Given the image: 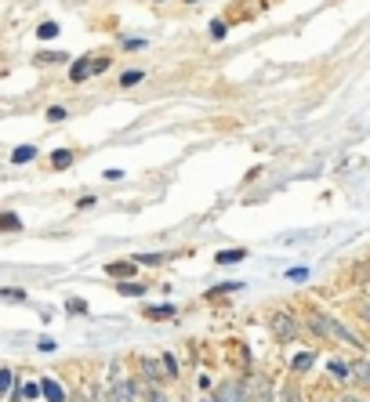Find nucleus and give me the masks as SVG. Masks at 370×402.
Listing matches in <instances>:
<instances>
[{
    "instance_id": "obj_32",
    "label": "nucleus",
    "mask_w": 370,
    "mask_h": 402,
    "mask_svg": "<svg viewBox=\"0 0 370 402\" xmlns=\"http://www.w3.org/2000/svg\"><path fill=\"white\" fill-rule=\"evenodd\" d=\"M37 348H40V351H55V348H58V341H55V337H47V333H44L40 341H37Z\"/></svg>"
},
{
    "instance_id": "obj_12",
    "label": "nucleus",
    "mask_w": 370,
    "mask_h": 402,
    "mask_svg": "<svg viewBox=\"0 0 370 402\" xmlns=\"http://www.w3.org/2000/svg\"><path fill=\"white\" fill-rule=\"evenodd\" d=\"M276 402H305V395H301V388L294 381H287L283 388H280V395H276Z\"/></svg>"
},
{
    "instance_id": "obj_15",
    "label": "nucleus",
    "mask_w": 370,
    "mask_h": 402,
    "mask_svg": "<svg viewBox=\"0 0 370 402\" xmlns=\"http://www.w3.org/2000/svg\"><path fill=\"white\" fill-rule=\"evenodd\" d=\"M327 369H330V377H334V381H348V377H352V366H348L345 359H330Z\"/></svg>"
},
{
    "instance_id": "obj_20",
    "label": "nucleus",
    "mask_w": 370,
    "mask_h": 402,
    "mask_svg": "<svg viewBox=\"0 0 370 402\" xmlns=\"http://www.w3.org/2000/svg\"><path fill=\"white\" fill-rule=\"evenodd\" d=\"M22 229V218L15 214V211H4L0 214V232H19Z\"/></svg>"
},
{
    "instance_id": "obj_7",
    "label": "nucleus",
    "mask_w": 370,
    "mask_h": 402,
    "mask_svg": "<svg viewBox=\"0 0 370 402\" xmlns=\"http://www.w3.org/2000/svg\"><path fill=\"white\" fill-rule=\"evenodd\" d=\"M87 76H94L91 73V58H76L73 66H69V84H84Z\"/></svg>"
},
{
    "instance_id": "obj_8",
    "label": "nucleus",
    "mask_w": 370,
    "mask_h": 402,
    "mask_svg": "<svg viewBox=\"0 0 370 402\" xmlns=\"http://www.w3.org/2000/svg\"><path fill=\"white\" fill-rule=\"evenodd\" d=\"M352 381H356L363 392H370V359H360V362H352Z\"/></svg>"
},
{
    "instance_id": "obj_14",
    "label": "nucleus",
    "mask_w": 370,
    "mask_h": 402,
    "mask_svg": "<svg viewBox=\"0 0 370 402\" xmlns=\"http://www.w3.org/2000/svg\"><path fill=\"white\" fill-rule=\"evenodd\" d=\"M73 159H76L73 149H55V152H51V167H55V171H66V167H73Z\"/></svg>"
},
{
    "instance_id": "obj_3",
    "label": "nucleus",
    "mask_w": 370,
    "mask_h": 402,
    "mask_svg": "<svg viewBox=\"0 0 370 402\" xmlns=\"http://www.w3.org/2000/svg\"><path fill=\"white\" fill-rule=\"evenodd\" d=\"M269 326H272V333H276L280 341H294V337H298V323H294L291 312H272Z\"/></svg>"
},
{
    "instance_id": "obj_19",
    "label": "nucleus",
    "mask_w": 370,
    "mask_h": 402,
    "mask_svg": "<svg viewBox=\"0 0 370 402\" xmlns=\"http://www.w3.org/2000/svg\"><path fill=\"white\" fill-rule=\"evenodd\" d=\"M142 402H171V399L160 384H146V388H142Z\"/></svg>"
},
{
    "instance_id": "obj_30",
    "label": "nucleus",
    "mask_w": 370,
    "mask_h": 402,
    "mask_svg": "<svg viewBox=\"0 0 370 402\" xmlns=\"http://www.w3.org/2000/svg\"><path fill=\"white\" fill-rule=\"evenodd\" d=\"M164 257L160 254H135V265H160Z\"/></svg>"
},
{
    "instance_id": "obj_24",
    "label": "nucleus",
    "mask_w": 370,
    "mask_h": 402,
    "mask_svg": "<svg viewBox=\"0 0 370 402\" xmlns=\"http://www.w3.org/2000/svg\"><path fill=\"white\" fill-rule=\"evenodd\" d=\"M142 80H146L142 69H127V73H120V87H138Z\"/></svg>"
},
{
    "instance_id": "obj_37",
    "label": "nucleus",
    "mask_w": 370,
    "mask_h": 402,
    "mask_svg": "<svg viewBox=\"0 0 370 402\" xmlns=\"http://www.w3.org/2000/svg\"><path fill=\"white\" fill-rule=\"evenodd\" d=\"M287 276H291V279H294V283H301V279H305V276H309V272H305V268H291V272H287Z\"/></svg>"
},
{
    "instance_id": "obj_34",
    "label": "nucleus",
    "mask_w": 370,
    "mask_h": 402,
    "mask_svg": "<svg viewBox=\"0 0 370 402\" xmlns=\"http://www.w3.org/2000/svg\"><path fill=\"white\" fill-rule=\"evenodd\" d=\"M109 69V58H91V73H106Z\"/></svg>"
},
{
    "instance_id": "obj_13",
    "label": "nucleus",
    "mask_w": 370,
    "mask_h": 402,
    "mask_svg": "<svg viewBox=\"0 0 370 402\" xmlns=\"http://www.w3.org/2000/svg\"><path fill=\"white\" fill-rule=\"evenodd\" d=\"M117 290H120L124 297H146V290H149V286H142L138 279H124V283L117 286Z\"/></svg>"
},
{
    "instance_id": "obj_16",
    "label": "nucleus",
    "mask_w": 370,
    "mask_h": 402,
    "mask_svg": "<svg viewBox=\"0 0 370 402\" xmlns=\"http://www.w3.org/2000/svg\"><path fill=\"white\" fill-rule=\"evenodd\" d=\"M244 257H247V250H244V247H233V250H221V254L215 257V261H218V265H239Z\"/></svg>"
},
{
    "instance_id": "obj_5",
    "label": "nucleus",
    "mask_w": 370,
    "mask_h": 402,
    "mask_svg": "<svg viewBox=\"0 0 370 402\" xmlns=\"http://www.w3.org/2000/svg\"><path fill=\"white\" fill-rule=\"evenodd\" d=\"M40 395H44L47 402H69V399H66V388H62L58 381H51V377L40 381Z\"/></svg>"
},
{
    "instance_id": "obj_1",
    "label": "nucleus",
    "mask_w": 370,
    "mask_h": 402,
    "mask_svg": "<svg viewBox=\"0 0 370 402\" xmlns=\"http://www.w3.org/2000/svg\"><path fill=\"white\" fill-rule=\"evenodd\" d=\"M309 326L319 333V337H330V341H342V344H348V348H363L360 344V337L356 333H352L345 323H342V319H337V315H327V312H312L309 315Z\"/></svg>"
},
{
    "instance_id": "obj_38",
    "label": "nucleus",
    "mask_w": 370,
    "mask_h": 402,
    "mask_svg": "<svg viewBox=\"0 0 370 402\" xmlns=\"http://www.w3.org/2000/svg\"><path fill=\"white\" fill-rule=\"evenodd\" d=\"M94 203H99V200H94V196H84V200H80L76 207H80V211H91V207H94Z\"/></svg>"
},
{
    "instance_id": "obj_9",
    "label": "nucleus",
    "mask_w": 370,
    "mask_h": 402,
    "mask_svg": "<svg viewBox=\"0 0 370 402\" xmlns=\"http://www.w3.org/2000/svg\"><path fill=\"white\" fill-rule=\"evenodd\" d=\"M135 268H138L135 261H109V265H106V272H109L112 279H131Z\"/></svg>"
},
{
    "instance_id": "obj_10",
    "label": "nucleus",
    "mask_w": 370,
    "mask_h": 402,
    "mask_svg": "<svg viewBox=\"0 0 370 402\" xmlns=\"http://www.w3.org/2000/svg\"><path fill=\"white\" fill-rule=\"evenodd\" d=\"M33 62L37 66H62V62H69V51H37Z\"/></svg>"
},
{
    "instance_id": "obj_40",
    "label": "nucleus",
    "mask_w": 370,
    "mask_h": 402,
    "mask_svg": "<svg viewBox=\"0 0 370 402\" xmlns=\"http://www.w3.org/2000/svg\"><path fill=\"white\" fill-rule=\"evenodd\" d=\"M200 402H211V399H200Z\"/></svg>"
},
{
    "instance_id": "obj_41",
    "label": "nucleus",
    "mask_w": 370,
    "mask_h": 402,
    "mask_svg": "<svg viewBox=\"0 0 370 402\" xmlns=\"http://www.w3.org/2000/svg\"><path fill=\"white\" fill-rule=\"evenodd\" d=\"M156 4H164V0H156Z\"/></svg>"
},
{
    "instance_id": "obj_27",
    "label": "nucleus",
    "mask_w": 370,
    "mask_h": 402,
    "mask_svg": "<svg viewBox=\"0 0 370 402\" xmlns=\"http://www.w3.org/2000/svg\"><path fill=\"white\" fill-rule=\"evenodd\" d=\"M225 37H229V22H225V19H215V22H211V40H225Z\"/></svg>"
},
{
    "instance_id": "obj_29",
    "label": "nucleus",
    "mask_w": 370,
    "mask_h": 402,
    "mask_svg": "<svg viewBox=\"0 0 370 402\" xmlns=\"http://www.w3.org/2000/svg\"><path fill=\"white\" fill-rule=\"evenodd\" d=\"M160 362H164V369H167V381L178 377V359H174V356H160Z\"/></svg>"
},
{
    "instance_id": "obj_28",
    "label": "nucleus",
    "mask_w": 370,
    "mask_h": 402,
    "mask_svg": "<svg viewBox=\"0 0 370 402\" xmlns=\"http://www.w3.org/2000/svg\"><path fill=\"white\" fill-rule=\"evenodd\" d=\"M66 312H73V315H87V301L69 297V301H66Z\"/></svg>"
},
{
    "instance_id": "obj_36",
    "label": "nucleus",
    "mask_w": 370,
    "mask_h": 402,
    "mask_svg": "<svg viewBox=\"0 0 370 402\" xmlns=\"http://www.w3.org/2000/svg\"><path fill=\"white\" fill-rule=\"evenodd\" d=\"M337 402H367L360 392H348V395H342V399H337Z\"/></svg>"
},
{
    "instance_id": "obj_17",
    "label": "nucleus",
    "mask_w": 370,
    "mask_h": 402,
    "mask_svg": "<svg viewBox=\"0 0 370 402\" xmlns=\"http://www.w3.org/2000/svg\"><path fill=\"white\" fill-rule=\"evenodd\" d=\"M37 159V146H19L11 149V164H33Z\"/></svg>"
},
{
    "instance_id": "obj_26",
    "label": "nucleus",
    "mask_w": 370,
    "mask_h": 402,
    "mask_svg": "<svg viewBox=\"0 0 370 402\" xmlns=\"http://www.w3.org/2000/svg\"><path fill=\"white\" fill-rule=\"evenodd\" d=\"M44 116H47V123H62V120L69 116V109H66V105H51V109L44 112Z\"/></svg>"
},
{
    "instance_id": "obj_18",
    "label": "nucleus",
    "mask_w": 370,
    "mask_h": 402,
    "mask_svg": "<svg viewBox=\"0 0 370 402\" xmlns=\"http://www.w3.org/2000/svg\"><path fill=\"white\" fill-rule=\"evenodd\" d=\"M312 362H316L312 351H298V356L291 359V369H294V374H305V369H312Z\"/></svg>"
},
{
    "instance_id": "obj_39",
    "label": "nucleus",
    "mask_w": 370,
    "mask_h": 402,
    "mask_svg": "<svg viewBox=\"0 0 370 402\" xmlns=\"http://www.w3.org/2000/svg\"><path fill=\"white\" fill-rule=\"evenodd\" d=\"M182 4H200V0H182Z\"/></svg>"
},
{
    "instance_id": "obj_31",
    "label": "nucleus",
    "mask_w": 370,
    "mask_h": 402,
    "mask_svg": "<svg viewBox=\"0 0 370 402\" xmlns=\"http://www.w3.org/2000/svg\"><path fill=\"white\" fill-rule=\"evenodd\" d=\"M0 301H15V304H19V301H26V290H0Z\"/></svg>"
},
{
    "instance_id": "obj_11",
    "label": "nucleus",
    "mask_w": 370,
    "mask_h": 402,
    "mask_svg": "<svg viewBox=\"0 0 370 402\" xmlns=\"http://www.w3.org/2000/svg\"><path fill=\"white\" fill-rule=\"evenodd\" d=\"M146 315L156 319V323H164V319H174V315H178V308H174V304H153V308H146Z\"/></svg>"
},
{
    "instance_id": "obj_33",
    "label": "nucleus",
    "mask_w": 370,
    "mask_h": 402,
    "mask_svg": "<svg viewBox=\"0 0 370 402\" xmlns=\"http://www.w3.org/2000/svg\"><path fill=\"white\" fill-rule=\"evenodd\" d=\"M138 47H146V40H138V37H127L124 40V51H138Z\"/></svg>"
},
{
    "instance_id": "obj_23",
    "label": "nucleus",
    "mask_w": 370,
    "mask_h": 402,
    "mask_svg": "<svg viewBox=\"0 0 370 402\" xmlns=\"http://www.w3.org/2000/svg\"><path fill=\"white\" fill-rule=\"evenodd\" d=\"M15 399H26V402H37L40 399V384H33V381H26L19 392H15Z\"/></svg>"
},
{
    "instance_id": "obj_35",
    "label": "nucleus",
    "mask_w": 370,
    "mask_h": 402,
    "mask_svg": "<svg viewBox=\"0 0 370 402\" xmlns=\"http://www.w3.org/2000/svg\"><path fill=\"white\" fill-rule=\"evenodd\" d=\"M120 178H124V171H117V167L106 171V182H120Z\"/></svg>"
},
{
    "instance_id": "obj_21",
    "label": "nucleus",
    "mask_w": 370,
    "mask_h": 402,
    "mask_svg": "<svg viewBox=\"0 0 370 402\" xmlns=\"http://www.w3.org/2000/svg\"><path fill=\"white\" fill-rule=\"evenodd\" d=\"M251 402H276V399H272V384L262 377L258 384H254V395H251Z\"/></svg>"
},
{
    "instance_id": "obj_6",
    "label": "nucleus",
    "mask_w": 370,
    "mask_h": 402,
    "mask_svg": "<svg viewBox=\"0 0 370 402\" xmlns=\"http://www.w3.org/2000/svg\"><path fill=\"white\" fill-rule=\"evenodd\" d=\"M142 374H146L149 384H160V381H167V369L160 359H142Z\"/></svg>"
},
{
    "instance_id": "obj_22",
    "label": "nucleus",
    "mask_w": 370,
    "mask_h": 402,
    "mask_svg": "<svg viewBox=\"0 0 370 402\" xmlns=\"http://www.w3.org/2000/svg\"><path fill=\"white\" fill-rule=\"evenodd\" d=\"M11 392H15V374L8 366H0V399H8Z\"/></svg>"
},
{
    "instance_id": "obj_4",
    "label": "nucleus",
    "mask_w": 370,
    "mask_h": 402,
    "mask_svg": "<svg viewBox=\"0 0 370 402\" xmlns=\"http://www.w3.org/2000/svg\"><path fill=\"white\" fill-rule=\"evenodd\" d=\"M211 402H247L244 381H225V384H218V392H215Z\"/></svg>"
},
{
    "instance_id": "obj_2",
    "label": "nucleus",
    "mask_w": 370,
    "mask_h": 402,
    "mask_svg": "<svg viewBox=\"0 0 370 402\" xmlns=\"http://www.w3.org/2000/svg\"><path fill=\"white\" fill-rule=\"evenodd\" d=\"M106 402H142V384L138 381H124V377H112Z\"/></svg>"
},
{
    "instance_id": "obj_25",
    "label": "nucleus",
    "mask_w": 370,
    "mask_h": 402,
    "mask_svg": "<svg viewBox=\"0 0 370 402\" xmlns=\"http://www.w3.org/2000/svg\"><path fill=\"white\" fill-rule=\"evenodd\" d=\"M58 29H62L58 22L47 19V22H40V26H37V37H40V40H55V37H58Z\"/></svg>"
}]
</instances>
